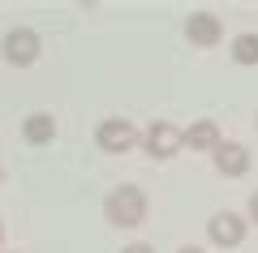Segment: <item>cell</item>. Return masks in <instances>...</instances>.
<instances>
[{
  "instance_id": "1",
  "label": "cell",
  "mask_w": 258,
  "mask_h": 253,
  "mask_svg": "<svg viewBox=\"0 0 258 253\" xmlns=\"http://www.w3.org/2000/svg\"><path fill=\"white\" fill-rule=\"evenodd\" d=\"M103 215H108L112 227H138L147 219V193L138 185H116L103 198Z\"/></svg>"
},
{
  "instance_id": "2",
  "label": "cell",
  "mask_w": 258,
  "mask_h": 253,
  "mask_svg": "<svg viewBox=\"0 0 258 253\" xmlns=\"http://www.w3.org/2000/svg\"><path fill=\"white\" fill-rule=\"evenodd\" d=\"M138 142H142L138 125L125 120V116H108V120H99V129H95V146H99L103 154H125Z\"/></svg>"
},
{
  "instance_id": "3",
  "label": "cell",
  "mask_w": 258,
  "mask_h": 253,
  "mask_svg": "<svg viewBox=\"0 0 258 253\" xmlns=\"http://www.w3.org/2000/svg\"><path fill=\"white\" fill-rule=\"evenodd\" d=\"M138 146H142L155 163H168V159H176V154L185 150V146H181V129H176L172 120H155V125H147Z\"/></svg>"
},
{
  "instance_id": "4",
  "label": "cell",
  "mask_w": 258,
  "mask_h": 253,
  "mask_svg": "<svg viewBox=\"0 0 258 253\" xmlns=\"http://www.w3.org/2000/svg\"><path fill=\"white\" fill-rule=\"evenodd\" d=\"M245 232H249V223L237 210H215V215L207 219V240H211L215 249H241Z\"/></svg>"
},
{
  "instance_id": "5",
  "label": "cell",
  "mask_w": 258,
  "mask_h": 253,
  "mask_svg": "<svg viewBox=\"0 0 258 253\" xmlns=\"http://www.w3.org/2000/svg\"><path fill=\"white\" fill-rule=\"evenodd\" d=\"M39 52H43V43H39L35 30L18 26L5 35V43H0V56H5V64H13V69H30V64L39 60Z\"/></svg>"
},
{
  "instance_id": "6",
  "label": "cell",
  "mask_w": 258,
  "mask_h": 253,
  "mask_svg": "<svg viewBox=\"0 0 258 253\" xmlns=\"http://www.w3.org/2000/svg\"><path fill=\"white\" fill-rule=\"evenodd\" d=\"M211 163H215V172H220V176L237 181V176L249 172V146H241V142H220V146L211 150Z\"/></svg>"
},
{
  "instance_id": "7",
  "label": "cell",
  "mask_w": 258,
  "mask_h": 253,
  "mask_svg": "<svg viewBox=\"0 0 258 253\" xmlns=\"http://www.w3.org/2000/svg\"><path fill=\"white\" fill-rule=\"evenodd\" d=\"M185 39H189L194 47H215V43H224V22L215 18V13H194V18L185 22Z\"/></svg>"
},
{
  "instance_id": "8",
  "label": "cell",
  "mask_w": 258,
  "mask_h": 253,
  "mask_svg": "<svg viewBox=\"0 0 258 253\" xmlns=\"http://www.w3.org/2000/svg\"><path fill=\"white\" fill-rule=\"evenodd\" d=\"M220 142H224V133H220V125H215V120H194L189 129H181V146H185V150L211 154Z\"/></svg>"
},
{
  "instance_id": "9",
  "label": "cell",
  "mask_w": 258,
  "mask_h": 253,
  "mask_svg": "<svg viewBox=\"0 0 258 253\" xmlns=\"http://www.w3.org/2000/svg\"><path fill=\"white\" fill-rule=\"evenodd\" d=\"M22 137H26L30 146H47L56 137V116H47V112H30V116L22 120Z\"/></svg>"
},
{
  "instance_id": "10",
  "label": "cell",
  "mask_w": 258,
  "mask_h": 253,
  "mask_svg": "<svg viewBox=\"0 0 258 253\" xmlns=\"http://www.w3.org/2000/svg\"><path fill=\"white\" fill-rule=\"evenodd\" d=\"M228 52H232V60H237L241 69L258 64V35H254V30H241V35L228 43Z\"/></svg>"
},
{
  "instance_id": "11",
  "label": "cell",
  "mask_w": 258,
  "mask_h": 253,
  "mask_svg": "<svg viewBox=\"0 0 258 253\" xmlns=\"http://www.w3.org/2000/svg\"><path fill=\"white\" fill-rule=\"evenodd\" d=\"M245 223H258V189L249 193V210H245Z\"/></svg>"
},
{
  "instance_id": "12",
  "label": "cell",
  "mask_w": 258,
  "mask_h": 253,
  "mask_svg": "<svg viewBox=\"0 0 258 253\" xmlns=\"http://www.w3.org/2000/svg\"><path fill=\"white\" fill-rule=\"evenodd\" d=\"M125 253H155V249H151V244H142V240H138V244H125Z\"/></svg>"
},
{
  "instance_id": "13",
  "label": "cell",
  "mask_w": 258,
  "mask_h": 253,
  "mask_svg": "<svg viewBox=\"0 0 258 253\" xmlns=\"http://www.w3.org/2000/svg\"><path fill=\"white\" fill-rule=\"evenodd\" d=\"M176 253H207V249H198V244H181Z\"/></svg>"
},
{
  "instance_id": "14",
  "label": "cell",
  "mask_w": 258,
  "mask_h": 253,
  "mask_svg": "<svg viewBox=\"0 0 258 253\" xmlns=\"http://www.w3.org/2000/svg\"><path fill=\"white\" fill-rule=\"evenodd\" d=\"M0 253H5V223H0Z\"/></svg>"
},
{
  "instance_id": "15",
  "label": "cell",
  "mask_w": 258,
  "mask_h": 253,
  "mask_svg": "<svg viewBox=\"0 0 258 253\" xmlns=\"http://www.w3.org/2000/svg\"><path fill=\"white\" fill-rule=\"evenodd\" d=\"M0 181H5V163H0Z\"/></svg>"
},
{
  "instance_id": "16",
  "label": "cell",
  "mask_w": 258,
  "mask_h": 253,
  "mask_svg": "<svg viewBox=\"0 0 258 253\" xmlns=\"http://www.w3.org/2000/svg\"><path fill=\"white\" fill-rule=\"evenodd\" d=\"M254 125H258V116H254Z\"/></svg>"
}]
</instances>
